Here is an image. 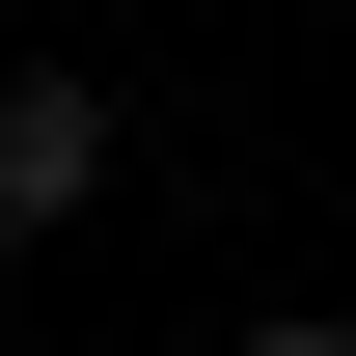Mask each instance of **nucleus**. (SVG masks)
<instances>
[{
	"instance_id": "f257e3e1",
	"label": "nucleus",
	"mask_w": 356,
	"mask_h": 356,
	"mask_svg": "<svg viewBox=\"0 0 356 356\" xmlns=\"http://www.w3.org/2000/svg\"><path fill=\"white\" fill-rule=\"evenodd\" d=\"M83 192H110V83L28 55V83H0V220H83Z\"/></svg>"
},
{
	"instance_id": "f03ea898",
	"label": "nucleus",
	"mask_w": 356,
	"mask_h": 356,
	"mask_svg": "<svg viewBox=\"0 0 356 356\" xmlns=\"http://www.w3.org/2000/svg\"><path fill=\"white\" fill-rule=\"evenodd\" d=\"M247 356H356V329H247Z\"/></svg>"
}]
</instances>
